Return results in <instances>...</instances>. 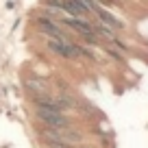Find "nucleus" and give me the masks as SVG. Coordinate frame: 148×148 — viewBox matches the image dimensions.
Returning a JSON list of instances; mask_svg holds the SVG:
<instances>
[{
	"label": "nucleus",
	"mask_w": 148,
	"mask_h": 148,
	"mask_svg": "<svg viewBox=\"0 0 148 148\" xmlns=\"http://www.w3.org/2000/svg\"><path fill=\"white\" fill-rule=\"evenodd\" d=\"M39 139H42L44 146L48 144H83L85 135L83 131L68 126V129H46V126H39Z\"/></svg>",
	"instance_id": "nucleus-1"
},
{
	"label": "nucleus",
	"mask_w": 148,
	"mask_h": 148,
	"mask_svg": "<svg viewBox=\"0 0 148 148\" xmlns=\"http://www.w3.org/2000/svg\"><path fill=\"white\" fill-rule=\"evenodd\" d=\"M35 26H37V31L42 33V35H46L48 39H57V42H76L68 28L61 26L55 18H50V15H46V13L35 15Z\"/></svg>",
	"instance_id": "nucleus-2"
},
{
	"label": "nucleus",
	"mask_w": 148,
	"mask_h": 148,
	"mask_svg": "<svg viewBox=\"0 0 148 148\" xmlns=\"http://www.w3.org/2000/svg\"><path fill=\"white\" fill-rule=\"evenodd\" d=\"M35 120L39 126H46V129H68L72 124V118L68 113H61L55 109H35Z\"/></svg>",
	"instance_id": "nucleus-3"
},
{
	"label": "nucleus",
	"mask_w": 148,
	"mask_h": 148,
	"mask_svg": "<svg viewBox=\"0 0 148 148\" xmlns=\"http://www.w3.org/2000/svg\"><path fill=\"white\" fill-rule=\"evenodd\" d=\"M46 48L55 57L65 59V61L83 59V57H81V42H57V39H46Z\"/></svg>",
	"instance_id": "nucleus-4"
},
{
	"label": "nucleus",
	"mask_w": 148,
	"mask_h": 148,
	"mask_svg": "<svg viewBox=\"0 0 148 148\" xmlns=\"http://www.w3.org/2000/svg\"><path fill=\"white\" fill-rule=\"evenodd\" d=\"M94 15H96V18H98V22H100V24H105V26L113 28V31H116V33L124 28V24H122L120 20L116 18V15L111 13V11H107V9H105V7H102V5L98 7L96 11H94Z\"/></svg>",
	"instance_id": "nucleus-5"
},
{
	"label": "nucleus",
	"mask_w": 148,
	"mask_h": 148,
	"mask_svg": "<svg viewBox=\"0 0 148 148\" xmlns=\"http://www.w3.org/2000/svg\"><path fill=\"white\" fill-rule=\"evenodd\" d=\"M24 87H26L28 96H33V94H46L50 92V87H48V83L44 79H35V76H31V79L24 81Z\"/></svg>",
	"instance_id": "nucleus-6"
}]
</instances>
